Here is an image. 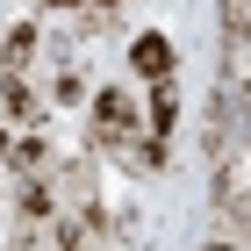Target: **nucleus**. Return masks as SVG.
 Returning <instances> with one entry per match:
<instances>
[{
  "label": "nucleus",
  "instance_id": "20e7f679",
  "mask_svg": "<svg viewBox=\"0 0 251 251\" xmlns=\"http://www.w3.org/2000/svg\"><path fill=\"white\" fill-rule=\"evenodd\" d=\"M43 208H50V179L29 173V187H22V215H43Z\"/></svg>",
  "mask_w": 251,
  "mask_h": 251
},
{
  "label": "nucleus",
  "instance_id": "7ed1b4c3",
  "mask_svg": "<svg viewBox=\"0 0 251 251\" xmlns=\"http://www.w3.org/2000/svg\"><path fill=\"white\" fill-rule=\"evenodd\" d=\"M7 115H15V122H36V100H29V86H22L15 72H7Z\"/></svg>",
  "mask_w": 251,
  "mask_h": 251
},
{
  "label": "nucleus",
  "instance_id": "f03ea898",
  "mask_svg": "<svg viewBox=\"0 0 251 251\" xmlns=\"http://www.w3.org/2000/svg\"><path fill=\"white\" fill-rule=\"evenodd\" d=\"M129 65H136L144 79H165V72H173V43H165V36H136Z\"/></svg>",
  "mask_w": 251,
  "mask_h": 251
},
{
  "label": "nucleus",
  "instance_id": "0eeeda50",
  "mask_svg": "<svg viewBox=\"0 0 251 251\" xmlns=\"http://www.w3.org/2000/svg\"><path fill=\"white\" fill-rule=\"evenodd\" d=\"M208 251H237V244H230V237H215V244H208Z\"/></svg>",
  "mask_w": 251,
  "mask_h": 251
},
{
  "label": "nucleus",
  "instance_id": "423d86ee",
  "mask_svg": "<svg viewBox=\"0 0 251 251\" xmlns=\"http://www.w3.org/2000/svg\"><path fill=\"white\" fill-rule=\"evenodd\" d=\"M151 122H158V129H173V86H158V100H151Z\"/></svg>",
  "mask_w": 251,
  "mask_h": 251
},
{
  "label": "nucleus",
  "instance_id": "f257e3e1",
  "mask_svg": "<svg viewBox=\"0 0 251 251\" xmlns=\"http://www.w3.org/2000/svg\"><path fill=\"white\" fill-rule=\"evenodd\" d=\"M94 122H100V136H129V129H136V108L115 94V86H108V94L94 100Z\"/></svg>",
  "mask_w": 251,
  "mask_h": 251
},
{
  "label": "nucleus",
  "instance_id": "39448f33",
  "mask_svg": "<svg viewBox=\"0 0 251 251\" xmlns=\"http://www.w3.org/2000/svg\"><path fill=\"white\" fill-rule=\"evenodd\" d=\"M29 50H36V29H15V36H7V72H22Z\"/></svg>",
  "mask_w": 251,
  "mask_h": 251
},
{
  "label": "nucleus",
  "instance_id": "6e6552de",
  "mask_svg": "<svg viewBox=\"0 0 251 251\" xmlns=\"http://www.w3.org/2000/svg\"><path fill=\"white\" fill-rule=\"evenodd\" d=\"M50 7H72V0H50Z\"/></svg>",
  "mask_w": 251,
  "mask_h": 251
}]
</instances>
